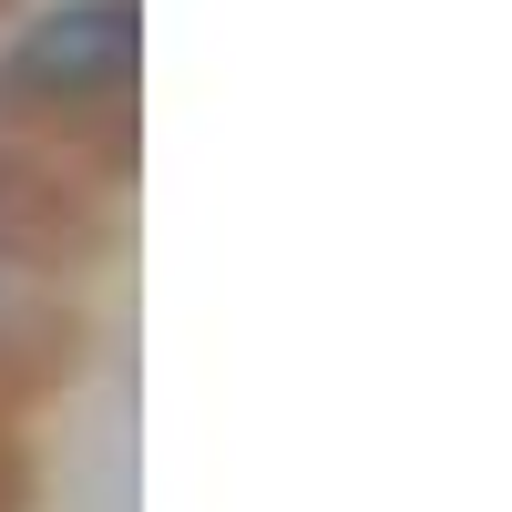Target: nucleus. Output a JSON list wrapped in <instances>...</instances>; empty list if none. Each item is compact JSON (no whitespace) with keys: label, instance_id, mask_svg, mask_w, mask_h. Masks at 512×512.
I'll return each mask as SVG.
<instances>
[{"label":"nucleus","instance_id":"1","mask_svg":"<svg viewBox=\"0 0 512 512\" xmlns=\"http://www.w3.org/2000/svg\"><path fill=\"white\" fill-rule=\"evenodd\" d=\"M21 82L41 93H93V82L134 72V0H82V11H52L31 41H21Z\"/></svg>","mask_w":512,"mask_h":512}]
</instances>
